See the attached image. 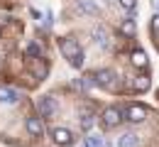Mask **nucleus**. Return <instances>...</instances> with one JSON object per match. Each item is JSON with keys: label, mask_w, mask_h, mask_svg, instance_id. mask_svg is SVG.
Here are the masks:
<instances>
[{"label": "nucleus", "mask_w": 159, "mask_h": 147, "mask_svg": "<svg viewBox=\"0 0 159 147\" xmlns=\"http://www.w3.org/2000/svg\"><path fill=\"white\" fill-rule=\"evenodd\" d=\"M96 123V118H93V113H88V110H83L81 113V127L86 130V132H91V127Z\"/></svg>", "instance_id": "obj_14"}, {"label": "nucleus", "mask_w": 159, "mask_h": 147, "mask_svg": "<svg viewBox=\"0 0 159 147\" xmlns=\"http://www.w3.org/2000/svg\"><path fill=\"white\" fill-rule=\"evenodd\" d=\"M103 2H105V5H115V0H103Z\"/></svg>", "instance_id": "obj_21"}, {"label": "nucleus", "mask_w": 159, "mask_h": 147, "mask_svg": "<svg viewBox=\"0 0 159 147\" xmlns=\"http://www.w3.org/2000/svg\"><path fill=\"white\" fill-rule=\"evenodd\" d=\"M52 137H54V142L59 147H66L74 142V135H71V130H66V127H57V130H52Z\"/></svg>", "instance_id": "obj_7"}, {"label": "nucleus", "mask_w": 159, "mask_h": 147, "mask_svg": "<svg viewBox=\"0 0 159 147\" xmlns=\"http://www.w3.org/2000/svg\"><path fill=\"white\" fill-rule=\"evenodd\" d=\"M154 12H159V0H154Z\"/></svg>", "instance_id": "obj_20"}, {"label": "nucleus", "mask_w": 159, "mask_h": 147, "mask_svg": "<svg viewBox=\"0 0 159 147\" xmlns=\"http://www.w3.org/2000/svg\"><path fill=\"white\" fill-rule=\"evenodd\" d=\"M120 7L122 10H127V12H135V7H137V0H118Z\"/></svg>", "instance_id": "obj_18"}, {"label": "nucleus", "mask_w": 159, "mask_h": 147, "mask_svg": "<svg viewBox=\"0 0 159 147\" xmlns=\"http://www.w3.org/2000/svg\"><path fill=\"white\" fill-rule=\"evenodd\" d=\"M115 79H118V74H115L113 69H98V71L93 74V84L100 86V88H108V91L115 88Z\"/></svg>", "instance_id": "obj_2"}, {"label": "nucleus", "mask_w": 159, "mask_h": 147, "mask_svg": "<svg viewBox=\"0 0 159 147\" xmlns=\"http://www.w3.org/2000/svg\"><path fill=\"white\" fill-rule=\"evenodd\" d=\"M125 115H127L130 123H144V120H147V108H144V105H130V108L125 110Z\"/></svg>", "instance_id": "obj_6"}, {"label": "nucleus", "mask_w": 159, "mask_h": 147, "mask_svg": "<svg viewBox=\"0 0 159 147\" xmlns=\"http://www.w3.org/2000/svg\"><path fill=\"white\" fill-rule=\"evenodd\" d=\"M37 108H39V115H42V118H49V115L57 113V101H54L52 96H44V98L37 101Z\"/></svg>", "instance_id": "obj_5"}, {"label": "nucleus", "mask_w": 159, "mask_h": 147, "mask_svg": "<svg viewBox=\"0 0 159 147\" xmlns=\"http://www.w3.org/2000/svg\"><path fill=\"white\" fill-rule=\"evenodd\" d=\"M132 88L139 91V93H144V91L149 88V79H147V76H137V79L132 81Z\"/></svg>", "instance_id": "obj_15"}, {"label": "nucleus", "mask_w": 159, "mask_h": 147, "mask_svg": "<svg viewBox=\"0 0 159 147\" xmlns=\"http://www.w3.org/2000/svg\"><path fill=\"white\" fill-rule=\"evenodd\" d=\"M122 113H125L122 108H105L103 115H100V120H103L105 127H115L120 120H122Z\"/></svg>", "instance_id": "obj_3"}, {"label": "nucleus", "mask_w": 159, "mask_h": 147, "mask_svg": "<svg viewBox=\"0 0 159 147\" xmlns=\"http://www.w3.org/2000/svg\"><path fill=\"white\" fill-rule=\"evenodd\" d=\"M130 62L135 64L137 69H147V54H144L142 49H135V52L130 54Z\"/></svg>", "instance_id": "obj_12"}, {"label": "nucleus", "mask_w": 159, "mask_h": 147, "mask_svg": "<svg viewBox=\"0 0 159 147\" xmlns=\"http://www.w3.org/2000/svg\"><path fill=\"white\" fill-rule=\"evenodd\" d=\"M118 32H120V34H125V37H135V34H137V22H132V20L125 17V20L120 22Z\"/></svg>", "instance_id": "obj_10"}, {"label": "nucleus", "mask_w": 159, "mask_h": 147, "mask_svg": "<svg viewBox=\"0 0 159 147\" xmlns=\"http://www.w3.org/2000/svg\"><path fill=\"white\" fill-rule=\"evenodd\" d=\"M118 147H137V135L135 132H125L118 137Z\"/></svg>", "instance_id": "obj_13"}, {"label": "nucleus", "mask_w": 159, "mask_h": 147, "mask_svg": "<svg viewBox=\"0 0 159 147\" xmlns=\"http://www.w3.org/2000/svg\"><path fill=\"white\" fill-rule=\"evenodd\" d=\"M76 5H79V12H83V15H98V5L93 0H79Z\"/></svg>", "instance_id": "obj_11"}, {"label": "nucleus", "mask_w": 159, "mask_h": 147, "mask_svg": "<svg viewBox=\"0 0 159 147\" xmlns=\"http://www.w3.org/2000/svg\"><path fill=\"white\" fill-rule=\"evenodd\" d=\"M0 66H2V57H0Z\"/></svg>", "instance_id": "obj_22"}, {"label": "nucleus", "mask_w": 159, "mask_h": 147, "mask_svg": "<svg viewBox=\"0 0 159 147\" xmlns=\"http://www.w3.org/2000/svg\"><path fill=\"white\" fill-rule=\"evenodd\" d=\"M83 147H103V137H100V135H96V132H91V135L86 137Z\"/></svg>", "instance_id": "obj_16"}, {"label": "nucleus", "mask_w": 159, "mask_h": 147, "mask_svg": "<svg viewBox=\"0 0 159 147\" xmlns=\"http://www.w3.org/2000/svg\"><path fill=\"white\" fill-rule=\"evenodd\" d=\"M27 57H42V47L37 42L27 44Z\"/></svg>", "instance_id": "obj_17"}, {"label": "nucleus", "mask_w": 159, "mask_h": 147, "mask_svg": "<svg viewBox=\"0 0 159 147\" xmlns=\"http://www.w3.org/2000/svg\"><path fill=\"white\" fill-rule=\"evenodd\" d=\"M152 30L159 32V12H154V17H152Z\"/></svg>", "instance_id": "obj_19"}, {"label": "nucleus", "mask_w": 159, "mask_h": 147, "mask_svg": "<svg viewBox=\"0 0 159 147\" xmlns=\"http://www.w3.org/2000/svg\"><path fill=\"white\" fill-rule=\"evenodd\" d=\"M20 101V93L17 91H12V88H0V103H5V105H12V103H17Z\"/></svg>", "instance_id": "obj_8"}, {"label": "nucleus", "mask_w": 159, "mask_h": 147, "mask_svg": "<svg viewBox=\"0 0 159 147\" xmlns=\"http://www.w3.org/2000/svg\"><path fill=\"white\" fill-rule=\"evenodd\" d=\"M91 37H93V42L98 44L100 49H110V34H108L105 25H96L93 32H91Z\"/></svg>", "instance_id": "obj_4"}, {"label": "nucleus", "mask_w": 159, "mask_h": 147, "mask_svg": "<svg viewBox=\"0 0 159 147\" xmlns=\"http://www.w3.org/2000/svg\"><path fill=\"white\" fill-rule=\"evenodd\" d=\"M59 49H61V54L69 59V64H71L74 69H81V66H83V52H81V47H79L76 39L61 37L59 39Z\"/></svg>", "instance_id": "obj_1"}, {"label": "nucleus", "mask_w": 159, "mask_h": 147, "mask_svg": "<svg viewBox=\"0 0 159 147\" xmlns=\"http://www.w3.org/2000/svg\"><path fill=\"white\" fill-rule=\"evenodd\" d=\"M27 132L32 137H42L44 135V125H42L39 118H27Z\"/></svg>", "instance_id": "obj_9"}]
</instances>
